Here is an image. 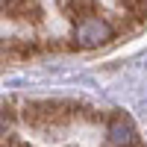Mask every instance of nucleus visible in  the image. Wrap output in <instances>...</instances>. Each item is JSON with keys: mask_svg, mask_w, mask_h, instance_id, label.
Listing matches in <instances>:
<instances>
[{"mask_svg": "<svg viewBox=\"0 0 147 147\" xmlns=\"http://www.w3.org/2000/svg\"><path fill=\"white\" fill-rule=\"evenodd\" d=\"M80 106L77 103H65V100H38V103H30L24 109V118L30 124H38V127H50V124H65V121L77 118Z\"/></svg>", "mask_w": 147, "mask_h": 147, "instance_id": "obj_1", "label": "nucleus"}, {"mask_svg": "<svg viewBox=\"0 0 147 147\" xmlns=\"http://www.w3.org/2000/svg\"><path fill=\"white\" fill-rule=\"evenodd\" d=\"M109 38H112V27H109L103 18H97V15L85 18V21H80L77 27H74V44L77 47H100Z\"/></svg>", "mask_w": 147, "mask_h": 147, "instance_id": "obj_2", "label": "nucleus"}, {"mask_svg": "<svg viewBox=\"0 0 147 147\" xmlns=\"http://www.w3.org/2000/svg\"><path fill=\"white\" fill-rule=\"evenodd\" d=\"M3 15L15 21H38L41 6L38 0H3Z\"/></svg>", "mask_w": 147, "mask_h": 147, "instance_id": "obj_3", "label": "nucleus"}, {"mask_svg": "<svg viewBox=\"0 0 147 147\" xmlns=\"http://www.w3.org/2000/svg\"><path fill=\"white\" fill-rule=\"evenodd\" d=\"M59 6H62V12H65L74 24H80L85 18L97 15V3H94V0H59Z\"/></svg>", "mask_w": 147, "mask_h": 147, "instance_id": "obj_4", "label": "nucleus"}, {"mask_svg": "<svg viewBox=\"0 0 147 147\" xmlns=\"http://www.w3.org/2000/svg\"><path fill=\"white\" fill-rule=\"evenodd\" d=\"M109 141L115 147H132L136 144V129L127 118H115L112 127H109Z\"/></svg>", "mask_w": 147, "mask_h": 147, "instance_id": "obj_5", "label": "nucleus"}, {"mask_svg": "<svg viewBox=\"0 0 147 147\" xmlns=\"http://www.w3.org/2000/svg\"><path fill=\"white\" fill-rule=\"evenodd\" d=\"M118 3L132 15H147V0H118Z\"/></svg>", "mask_w": 147, "mask_h": 147, "instance_id": "obj_6", "label": "nucleus"}]
</instances>
